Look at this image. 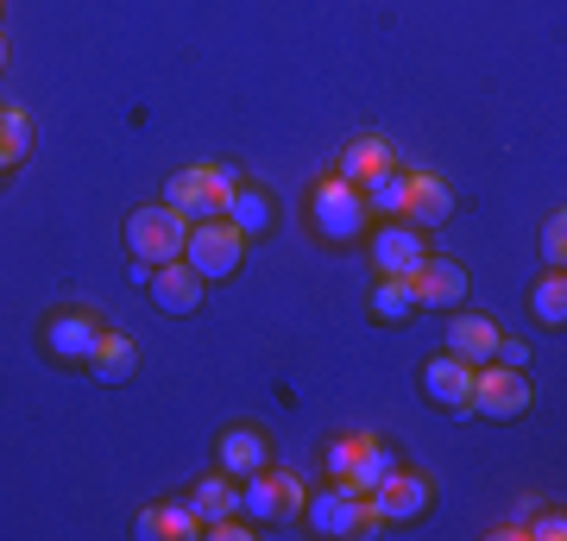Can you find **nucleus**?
Wrapping results in <instances>:
<instances>
[{"mask_svg": "<svg viewBox=\"0 0 567 541\" xmlns=\"http://www.w3.org/2000/svg\"><path fill=\"white\" fill-rule=\"evenodd\" d=\"M234 189H240V177L227 164H189V170H177V177L164 183V201L196 227V221H221Z\"/></svg>", "mask_w": 567, "mask_h": 541, "instance_id": "f257e3e1", "label": "nucleus"}, {"mask_svg": "<svg viewBox=\"0 0 567 541\" xmlns=\"http://www.w3.org/2000/svg\"><path fill=\"white\" fill-rule=\"evenodd\" d=\"M183 240H189V221H183L171 201H145L126 215V252L145 264H171L183 259Z\"/></svg>", "mask_w": 567, "mask_h": 541, "instance_id": "f03ea898", "label": "nucleus"}, {"mask_svg": "<svg viewBox=\"0 0 567 541\" xmlns=\"http://www.w3.org/2000/svg\"><path fill=\"white\" fill-rule=\"evenodd\" d=\"M246 233H234L227 221H196L189 227V240H183V264L196 271L203 283H221V278H234L240 271V259H246Z\"/></svg>", "mask_w": 567, "mask_h": 541, "instance_id": "7ed1b4c3", "label": "nucleus"}, {"mask_svg": "<svg viewBox=\"0 0 567 541\" xmlns=\"http://www.w3.org/2000/svg\"><path fill=\"white\" fill-rule=\"evenodd\" d=\"M309 215H316V233H322L328 246H353L365 233V201H360V189H353V183H341V177L316 183Z\"/></svg>", "mask_w": 567, "mask_h": 541, "instance_id": "20e7f679", "label": "nucleus"}, {"mask_svg": "<svg viewBox=\"0 0 567 541\" xmlns=\"http://www.w3.org/2000/svg\"><path fill=\"white\" fill-rule=\"evenodd\" d=\"M529 378L517 365H473V416L486 422H517L529 409Z\"/></svg>", "mask_w": 567, "mask_h": 541, "instance_id": "39448f33", "label": "nucleus"}, {"mask_svg": "<svg viewBox=\"0 0 567 541\" xmlns=\"http://www.w3.org/2000/svg\"><path fill=\"white\" fill-rule=\"evenodd\" d=\"M303 503H309V491L290 472H252V479H240V517H252V522H290V517H303Z\"/></svg>", "mask_w": 567, "mask_h": 541, "instance_id": "423d86ee", "label": "nucleus"}, {"mask_svg": "<svg viewBox=\"0 0 567 541\" xmlns=\"http://www.w3.org/2000/svg\"><path fill=\"white\" fill-rule=\"evenodd\" d=\"M429 498H435V485L423 479V472H404V466H391L385 479L365 491V503L379 510V517L391 522V529H404V522H416L429 510Z\"/></svg>", "mask_w": 567, "mask_h": 541, "instance_id": "0eeeda50", "label": "nucleus"}, {"mask_svg": "<svg viewBox=\"0 0 567 541\" xmlns=\"http://www.w3.org/2000/svg\"><path fill=\"white\" fill-rule=\"evenodd\" d=\"M423 397L435 403V409H447V416H473V365L454 360L442 346V353L423 365Z\"/></svg>", "mask_w": 567, "mask_h": 541, "instance_id": "6e6552de", "label": "nucleus"}, {"mask_svg": "<svg viewBox=\"0 0 567 541\" xmlns=\"http://www.w3.org/2000/svg\"><path fill=\"white\" fill-rule=\"evenodd\" d=\"M102 321L95 315H82V309H70V315H51L44 321V353L58 365H89V353L102 346Z\"/></svg>", "mask_w": 567, "mask_h": 541, "instance_id": "1a4fd4ad", "label": "nucleus"}, {"mask_svg": "<svg viewBox=\"0 0 567 541\" xmlns=\"http://www.w3.org/2000/svg\"><path fill=\"white\" fill-rule=\"evenodd\" d=\"M429 259L423 246V227L410 221H385L372 233V264H379V278H416V264Z\"/></svg>", "mask_w": 567, "mask_h": 541, "instance_id": "9d476101", "label": "nucleus"}, {"mask_svg": "<svg viewBox=\"0 0 567 541\" xmlns=\"http://www.w3.org/2000/svg\"><path fill=\"white\" fill-rule=\"evenodd\" d=\"M145 290H152V302H158L164 315H196L208 302V283L189 271L183 259H171V264H152V278H145Z\"/></svg>", "mask_w": 567, "mask_h": 541, "instance_id": "9b49d317", "label": "nucleus"}, {"mask_svg": "<svg viewBox=\"0 0 567 541\" xmlns=\"http://www.w3.org/2000/svg\"><path fill=\"white\" fill-rule=\"evenodd\" d=\"M410 283H416V309H454V302H466V271L454 259H435V252L416 264Z\"/></svg>", "mask_w": 567, "mask_h": 541, "instance_id": "f8f14e48", "label": "nucleus"}, {"mask_svg": "<svg viewBox=\"0 0 567 541\" xmlns=\"http://www.w3.org/2000/svg\"><path fill=\"white\" fill-rule=\"evenodd\" d=\"M303 517H309V529H316V535L341 541V535H353V517H360V491H347V485H328V491H316V498L303 503Z\"/></svg>", "mask_w": 567, "mask_h": 541, "instance_id": "ddd939ff", "label": "nucleus"}, {"mask_svg": "<svg viewBox=\"0 0 567 541\" xmlns=\"http://www.w3.org/2000/svg\"><path fill=\"white\" fill-rule=\"evenodd\" d=\"M215 460H221L227 479H252L271 466V441H265L259 428H227L221 441H215Z\"/></svg>", "mask_w": 567, "mask_h": 541, "instance_id": "4468645a", "label": "nucleus"}, {"mask_svg": "<svg viewBox=\"0 0 567 541\" xmlns=\"http://www.w3.org/2000/svg\"><path fill=\"white\" fill-rule=\"evenodd\" d=\"M447 353L466 365H492V353H498V327H492L486 315H454L447 309Z\"/></svg>", "mask_w": 567, "mask_h": 541, "instance_id": "2eb2a0df", "label": "nucleus"}, {"mask_svg": "<svg viewBox=\"0 0 567 541\" xmlns=\"http://www.w3.org/2000/svg\"><path fill=\"white\" fill-rule=\"evenodd\" d=\"M404 221H410V227H442V221H454V189H447V183H435V177H423V170H410Z\"/></svg>", "mask_w": 567, "mask_h": 541, "instance_id": "dca6fc26", "label": "nucleus"}, {"mask_svg": "<svg viewBox=\"0 0 567 541\" xmlns=\"http://www.w3.org/2000/svg\"><path fill=\"white\" fill-rule=\"evenodd\" d=\"M140 541H196L203 535V522H196V510L189 503H152V510H140Z\"/></svg>", "mask_w": 567, "mask_h": 541, "instance_id": "f3484780", "label": "nucleus"}, {"mask_svg": "<svg viewBox=\"0 0 567 541\" xmlns=\"http://www.w3.org/2000/svg\"><path fill=\"white\" fill-rule=\"evenodd\" d=\"M183 503H189V510H196V522L208 529V522H221V517H240V485L227 479V472H208V479L196 485Z\"/></svg>", "mask_w": 567, "mask_h": 541, "instance_id": "a211bd4d", "label": "nucleus"}, {"mask_svg": "<svg viewBox=\"0 0 567 541\" xmlns=\"http://www.w3.org/2000/svg\"><path fill=\"white\" fill-rule=\"evenodd\" d=\"M404 196H410V170L404 164H385V170H372V177L360 183L365 215H404Z\"/></svg>", "mask_w": 567, "mask_h": 541, "instance_id": "6ab92c4d", "label": "nucleus"}, {"mask_svg": "<svg viewBox=\"0 0 567 541\" xmlns=\"http://www.w3.org/2000/svg\"><path fill=\"white\" fill-rule=\"evenodd\" d=\"M227 227H234V233H246V240H265V233H271V196H265V189H234V196H227V215H221Z\"/></svg>", "mask_w": 567, "mask_h": 541, "instance_id": "aec40b11", "label": "nucleus"}, {"mask_svg": "<svg viewBox=\"0 0 567 541\" xmlns=\"http://www.w3.org/2000/svg\"><path fill=\"white\" fill-rule=\"evenodd\" d=\"M385 164H398V152H391V145L379 139V133H365V139H353V145L341 152V164H334V177L360 189V183L372 177V170H385Z\"/></svg>", "mask_w": 567, "mask_h": 541, "instance_id": "412c9836", "label": "nucleus"}, {"mask_svg": "<svg viewBox=\"0 0 567 541\" xmlns=\"http://www.w3.org/2000/svg\"><path fill=\"white\" fill-rule=\"evenodd\" d=\"M89 372L102 384H126L133 372H140V346L126 341V334H102V346L89 353Z\"/></svg>", "mask_w": 567, "mask_h": 541, "instance_id": "4be33fe9", "label": "nucleus"}, {"mask_svg": "<svg viewBox=\"0 0 567 541\" xmlns=\"http://www.w3.org/2000/svg\"><path fill=\"white\" fill-rule=\"evenodd\" d=\"M25 158H32V121H25L20 107H0V177L20 170Z\"/></svg>", "mask_w": 567, "mask_h": 541, "instance_id": "5701e85b", "label": "nucleus"}, {"mask_svg": "<svg viewBox=\"0 0 567 541\" xmlns=\"http://www.w3.org/2000/svg\"><path fill=\"white\" fill-rule=\"evenodd\" d=\"M416 315V283L410 278H379V290H372V321H410Z\"/></svg>", "mask_w": 567, "mask_h": 541, "instance_id": "b1692460", "label": "nucleus"}, {"mask_svg": "<svg viewBox=\"0 0 567 541\" xmlns=\"http://www.w3.org/2000/svg\"><path fill=\"white\" fill-rule=\"evenodd\" d=\"M391 466H398V454H391L385 441H372V447H365V454H360V460H353V472H347L341 485H347V491H360V498H365V491H372V485L385 479Z\"/></svg>", "mask_w": 567, "mask_h": 541, "instance_id": "393cba45", "label": "nucleus"}, {"mask_svg": "<svg viewBox=\"0 0 567 541\" xmlns=\"http://www.w3.org/2000/svg\"><path fill=\"white\" fill-rule=\"evenodd\" d=\"M529 309H536V321H543V327H561V321H567V278H561V264H555V271L536 283Z\"/></svg>", "mask_w": 567, "mask_h": 541, "instance_id": "a878e982", "label": "nucleus"}, {"mask_svg": "<svg viewBox=\"0 0 567 541\" xmlns=\"http://www.w3.org/2000/svg\"><path fill=\"white\" fill-rule=\"evenodd\" d=\"M365 447H372V435H347V441H334V447H328V479L341 485L347 472H353V460H360Z\"/></svg>", "mask_w": 567, "mask_h": 541, "instance_id": "bb28decb", "label": "nucleus"}, {"mask_svg": "<svg viewBox=\"0 0 567 541\" xmlns=\"http://www.w3.org/2000/svg\"><path fill=\"white\" fill-rule=\"evenodd\" d=\"M543 259H548V271L567 259V215H561V208H555V215L543 221Z\"/></svg>", "mask_w": 567, "mask_h": 541, "instance_id": "cd10ccee", "label": "nucleus"}, {"mask_svg": "<svg viewBox=\"0 0 567 541\" xmlns=\"http://www.w3.org/2000/svg\"><path fill=\"white\" fill-rule=\"evenodd\" d=\"M524 535H536V541H561V535H567L561 510H548V517H529V522H524Z\"/></svg>", "mask_w": 567, "mask_h": 541, "instance_id": "c85d7f7f", "label": "nucleus"}, {"mask_svg": "<svg viewBox=\"0 0 567 541\" xmlns=\"http://www.w3.org/2000/svg\"><path fill=\"white\" fill-rule=\"evenodd\" d=\"M203 535H215V541H246V522H240V517H221V522H208Z\"/></svg>", "mask_w": 567, "mask_h": 541, "instance_id": "c756f323", "label": "nucleus"}, {"mask_svg": "<svg viewBox=\"0 0 567 541\" xmlns=\"http://www.w3.org/2000/svg\"><path fill=\"white\" fill-rule=\"evenodd\" d=\"M524 360H529V346H517V341H498V353H492V365H517V372H524Z\"/></svg>", "mask_w": 567, "mask_h": 541, "instance_id": "7c9ffc66", "label": "nucleus"}, {"mask_svg": "<svg viewBox=\"0 0 567 541\" xmlns=\"http://www.w3.org/2000/svg\"><path fill=\"white\" fill-rule=\"evenodd\" d=\"M0 70H7V32H0Z\"/></svg>", "mask_w": 567, "mask_h": 541, "instance_id": "2f4dec72", "label": "nucleus"}, {"mask_svg": "<svg viewBox=\"0 0 567 541\" xmlns=\"http://www.w3.org/2000/svg\"><path fill=\"white\" fill-rule=\"evenodd\" d=\"M0 13H7V0H0Z\"/></svg>", "mask_w": 567, "mask_h": 541, "instance_id": "473e14b6", "label": "nucleus"}]
</instances>
